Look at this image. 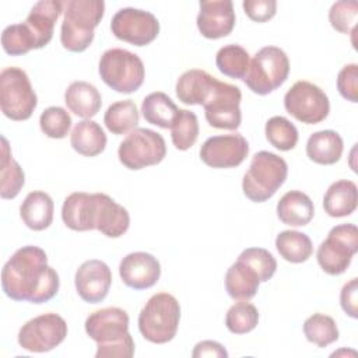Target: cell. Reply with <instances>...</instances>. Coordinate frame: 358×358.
<instances>
[{
    "label": "cell",
    "mask_w": 358,
    "mask_h": 358,
    "mask_svg": "<svg viewBox=\"0 0 358 358\" xmlns=\"http://www.w3.org/2000/svg\"><path fill=\"white\" fill-rule=\"evenodd\" d=\"M57 271L48 264L43 249L27 245L14 252L1 270V288L13 301L43 303L59 291Z\"/></svg>",
    "instance_id": "1"
},
{
    "label": "cell",
    "mask_w": 358,
    "mask_h": 358,
    "mask_svg": "<svg viewBox=\"0 0 358 358\" xmlns=\"http://www.w3.org/2000/svg\"><path fill=\"white\" fill-rule=\"evenodd\" d=\"M85 333L96 343V358H131L134 341L129 333V315L109 306L92 312L84 323Z\"/></svg>",
    "instance_id": "2"
},
{
    "label": "cell",
    "mask_w": 358,
    "mask_h": 358,
    "mask_svg": "<svg viewBox=\"0 0 358 358\" xmlns=\"http://www.w3.org/2000/svg\"><path fill=\"white\" fill-rule=\"evenodd\" d=\"M60 42L70 52H84L94 41V29L105 14L102 0H69L64 3Z\"/></svg>",
    "instance_id": "3"
},
{
    "label": "cell",
    "mask_w": 358,
    "mask_h": 358,
    "mask_svg": "<svg viewBox=\"0 0 358 358\" xmlns=\"http://www.w3.org/2000/svg\"><path fill=\"white\" fill-rule=\"evenodd\" d=\"M288 165L284 158L270 151H259L242 179L243 194L255 203H263L284 185Z\"/></svg>",
    "instance_id": "4"
},
{
    "label": "cell",
    "mask_w": 358,
    "mask_h": 358,
    "mask_svg": "<svg viewBox=\"0 0 358 358\" xmlns=\"http://www.w3.org/2000/svg\"><path fill=\"white\" fill-rule=\"evenodd\" d=\"M180 320V305L168 292L154 294L138 315V330L141 336L154 344L171 341L178 331Z\"/></svg>",
    "instance_id": "5"
},
{
    "label": "cell",
    "mask_w": 358,
    "mask_h": 358,
    "mask_svg": "<svg viewBox=\"0 0 358 358\" xmlns=\"http://www.w3.org/2000/svg\"><path fill=\"white\" fill-rule=\"evenodd\" d=\"M98 71L102 81L120 94L137 91L145 77L143 60L136 53L120 48L108 49L102 53Z\"/></svg>",
    "instance_id": "6"
},
{
    "label": "cell",
    "mask_w": 358,
    "mask_h": 358,
    "mask_svg": "<svg viewBox=\"0 0 358 358\" xmlns=\"http://www.w3.org/2000/svg\"><path fill=\"white\" fill-rule=\"evenodd\" d=\"M289 74L287 53L277 46H264L253 56L243 78L248 88L257 95H267L281 87Z\"/></svg>",
    "instance_id": "7"
},
{
    "label": "cell",
    "mask_w": 358,
    "mask_h": 358,
    "mask_svg": "<svg viewBox=\"0 0 358 358\" xmlns=\"http://www.w3.org/2000/svg\"><path fill=\"white\" fill-rule=\"evenodd\" d=\"M38 103L28 74L15 66L0 73V108L6 117L21 122L32 116Z\"/></svg>",
    "instance_id": "8"
},
{
    "label": "cell",
    "mask_w": 358,
    "mask_h": 358,
    "mask_svg": "<svg viewBox=\"0 0 358 358\" xmlns=\"http://www.w3.org/2000/svg\"><path fill=\"white\" fill-rule=\"evenodd\" d=\"M358 250V229L354 224L333 227L319 245L316 259L322 270L330 275L343 274Z\"/></svg>",
    "instance_id": "9"
},
{
    "label": "cell",
    "mask_w": 358,
    "mask_h": 358,
    "mask_svg": "<svg viewBox=\"0 0 358 358\" xmlns=\"http://www.w3.org/2000/svg\"><path fill=\"white\" fill-rule=\"evenodd\" d=\"M166 155L164 137L145 127H137L130 131L119 144L117 157L123 166L138 171L145 166L159 164Z\"/></svg>",
    "instance_id": "10"
},
{
    "label": "cell",
    "mask_w": 358,
    "mask_h": 358,
    "mask_svg": "<svg viewBox=\"0 0 358 358\" xmlns=\"http://www.w3.org/2000/svg\"><path fill=\"white\" fill-rule=\"evenodd\" d=\"M285 110L296 120L316 124L324 120L330 112V102L320 87L299 80L284 95Z\"/></svg>",
    "instance_id": "11"
},
{
    "label": "cell",
    "mask_w": 358,
    "mask_h": 358,
    "mask_svg": "<svg viewBox=\"0 0 358 358\" xmlns=\"http://www.w3.org/2000/svg\"><path fill=\"white\" fill-rule=\"evenodd\" d=\"M67 336V323L57 313H43L28 320L18 331V344L29 352H48Z\"/></svg>",
    "instance_id": "12"
},
{
    "label": "cell",
    "mask_w": 358,
    "mask_h": 358,
    "mask_svg": "<svg viewBox=\"0 0 358 358\" xmlns=\"http://www.w3.org/2000/svg\"><path fill=\"white\" fill-rule=\"evenodd\" d=\"M110 31L120 41L134 46H145L158 36L159 22L150 11L124 7L112 17Z\"/></svg>",
    "instance_id": "13"
},
{
    "label": "cell",
    "mask_w": 358,
    "mask_h": 358,
    "mask_svg": "<svg viewBox=\"0 0 358 358\" xmlns=\"http://www.w3.org/2000/svg\"><path fill=\"white\" fill-rule=\"evenodd\" d=\"M241 99L239 87L217 80L211 95L203 105L208 124L215 129L236 130L242 120Z\"/></svg>",
    "instance_id": "14"
},
{
    "label": "cell",
    "mask_w": 358,
    "mask_h": 358,
    "mask_svg": "<svg viewBox=\"0 0 358 358\" xmlns=\"http://www.w3.org/2000/svg\"><path fill=\"white\" fill-rule=\"evenodd\" d=\"M249 154V144L239 133L208 137L200 147L201 161L211 168L239 166Z\"/></svg>",
    "instance_id": "15"
},
{
    "label": "cell",
    "mask_w": 358,
    "mask_h": 358,
    "mask_svg": "<svg viewBox=\"0 0 358 358\" xmlns=\"http://www.w3.org/2000/svg\"><path fill=\"white\" fill-rule=\"evenodd\" d=\"M74 284L80 298L88 303L102 302L112 285L109 266L98 259L84 262L76 271Z\"/></svg>",
    "instance_id": "16"
},
{
    "label": "cell",
    "mask_w": 358,
    "mask_h": 358,
    "mask_svg": "<svg viewBox=\"0 0 358 358\" xmlns=\"http://www.w3.org/2000/svg\"><path fill=\"white\" fill-rule=\"evenodd\" d=\"M122 281L136 291L151 288L161 275V264L155 256L147 252H133L126 255L119 264Z\"/></svg>",
    "instance_id": "17"
},
{
    "label": "cell",
    "mask_w": 358,
    "mask_h": 358,
    "mask_svg": "<svg viewBox=\"0 0 358 358\" xmlns=\"http://www.w3.org/2000/svg\"><path fill=\"white\" fill-rule=\"evenodd\" d=\"M197 28L207 39H220L229 35L235 27V11L231 0L200 1Z\"/></svg>",
    "instance_id": "18"
},
{
    "label": "cell",
    "mask_w": 358,
    "mask_h": 358,
    "mask_svg": "<svg viewBox=\"0 0 358 358\" xmlns=\"http://www.w3.org/2000/svg\"><path fill=\"white\" fill-rule=\"evenodd\" d=\"M95 213L94 227L108 238H119L130 227L129 211L105 193H94Z\"/></svg>",
    "instance_id": "19"
},
{
    "label": "cell",
    "mask_w": 358,
    "mask_h": 358,
    "mask_svg": "<svg viewBox=\"0 0 358 358\" xmlns=\"http://www.w3.org/2000/svg\"><path fill=\"white\" fill-rule=\"evenodd\" d=\"M64 10V3L59 0H41L34 4L24 24L35 38L36 49L46 46L53 36V28Z\"/></svg>",
    "instance_id": "20"
},
{
    "label": "cell",
    "mask_w": 358,
    "mask_h": 358,
    "mask_svg": "<svg viewBox=\"0 0 358 358\" xmlns=\"http://www.w3.org/2000/svg\"><path fill=\"white\" fill-rule=\"evenodd\" d=\"M94 213H95L94 193L74 192L64 199L62 206V220L64 225L78 232L95 229Z\"/></svg>",
    "instance_id": "21"
},
{
    "label": "cell",
    "mask_w": 358,
    "mask_h": 358,
    "mask_svg": "<svg viewBox=\"0 0 358 358\" xmlns=\"http://www.w3.org/2000/svg\"><path fill=\"white\" fill-rule=\"evenodd\" d=\"M217 78L200 69L185 71L176 81V96L186 105H204L215 87Z\"/></svg>",
    "instance_id": "22"
},
{
    "label": "cell",
    "mask_w": 358,
    "mask_h": 358,
    "mask_svg": "<svg viewBox=\"0 0 358 358\" xmlns=\"http://www.w3.org/2000/svg\"><path fill=\"white\" fill-rule=\"evenodd\" d=\"M55 204L52 197L41 190H34L27 194L20 207L22 222L32 231H43L53 221Z\"/></svg>",
    "instance_id": "23"
},
{
    "label": "cell",
    "mask_w": 358,
    "mask_h": 358,
    "mask_svg": "<svg viewBox=\"0 0 358 358\" xmlns=\"http://www.w3.org/2000/svg\"><path fill=\"white\" fill-rule=\"evenodd\" d=\"M313 201L308 194L299 190L287 192L277 203V217L285 225H308L313 218Z\"/></svg>",
    "instance_id": "24"
},
{
    "label": "cell",
    "mask_w": 358,
    "mask_h": 358,
    "mask_svg": "<svg viewBox=\"0 0 358 358\" xmlns=\"http://www.w3.org/2000/svg\"><path fill=\"white\" fill-rule=\"evenodd\" d=\"M344 143L334 130H320L312 133L306 141V155L319 165H333L343 155Z\"/></svg>",
    "instance_id": "25"
},
{
    "label": "cell",
    "mask_w": 358,
    "mask_h": 358,
    "mask_svg": "<svg viewBox=\"0 0 358 358\" xmlns=\"http://www.w3.org/2000/svg\"><path fill=\"white\" fill-rule=\"evenodd\" d=\"M358 204V189L352 180L341 179L329 186L323 197V208L327 215L340 218L352 214Z\"/></svg>",
    "instance_id": "26"
},
{
    "label": "cell",
    "mask_w": 358,
    "mask_h": 358,
    "mask_svg": "<svg viewBox=\"0 0 358 358\" xmlns=\"http://www.w3.org/2000/svg\"><path fill=\"white\" fill-rule=\"evenodd\" d=\"M64 102L74 115L91 119L99 112L102 98L95 85L87 81H73L64 92Z\"/></svg>",
    "instance_id": "27"
},
{
    "label": "cell",
    "mask_w": 358,
    "mask_h": 358,
    "mask_svg": "<svg viewBox=\"0 0 358 358\" xmlns=\"http://www.w3.org/2000/svg\"><path fill=\"white\" fill-rule=\"evenodd\" d=\"M106 134L103 129L91 119H84L73 127L70 144L78 154L84 157H95L106 147Z\"/></svg>",
    "instance_id": "28"
},
{
    "label": "cell",
    "mask_w": 358,
    "mask_h": 358,
    "mask_svg": "<svg viewBox=\"0 0 358 358\" xmlns=\"http://www.w3.org/2000/svg\"><path fill=\"white\" fill-rule=\"evenodd\" d=\"M260 280L246 263L236 260L225 273V289L232 299L249 301L259 289Z\"/></svg>",
    "instance_id": "29"
},
{
    "label": "cell",
    "mask_w": 358,
    "mask_h": 358,
    "mask_svg": "<svg viewBox=\"0 0 358 358\" xmlns=\"http://www.w3.org/2000/svg\"><path fill=\"white\" fill-rule=\"evenodd\" d=\"M141 113L145 122L162 129H171L178 117L179 108L165 92L157 91L143 99Z\"/></svg>",
    "instance_id": "30"
},
{
    "label": "cell",
    "mask_w": 358,
    "mask_h": 358,
    "mask_svg": "<svg viewBox=\"0 0 358 358\" xmlns=\"http://www.w3.org/2000/svg\"><path fill=\"white\" fill-rule=\"evenodd\" d=\"M1 168H0V196L4 200L14 199L25 183V175L20 164L13 158L8 141L1 137Z\"/></svg>",
    "instance_id": "31"
},
{
    "label": "cell",
    "mask_w": 358,
    "mask_h": 358,
    "mask_svg": "<svg viewBox=\"0 0 358 358\" xmlns=\"http://www.w3.org/2000/svg\"><path fill=\"white\" fill-rule=\"evenodd\" d=\"M275 248L280 256L289 263H303L313 253L310 238L299 231H282L275 238Z\"/></svg>",
    "instance_id": "32"
},
{
    "label": "cell",
    "mask_w": 358,
    "mask_h": 358,
    "mask_svg": "<svg viewBox=\"0 0 358 358\" xmlns=\"http://www.w3.org/2000/svg\"><path fill=\"white\" fill-rule=\"evenodd\" d=\"M138 119L140 116L134 101L123 99L112 103L106 109L103 123L112 134L120 136L137 129Z\"/></svg>",
    "instance_id": "33"
},
{
    "label": "cell",
    "mask_w": 358,
    "mask_h": 358,
    "mask_svg": "<svg viewBox=\"0 0 358 358\" xmlns=\"http://www.w3.org/2000/svg\"><path fill=\"white\" fill-rule=\"evenodd\" d=\"M215 64L220 73H222L224 76L236 80H243L248 73L250 59L245 48L236 43H229L222 46L217 52Z\"/></svg>",
    "instance_id": "34"
},
{
    "label": "cell",
    "mask_w": 358,
    "mask_h": 358,
    "mask_svg": "<svg viewBox=\"0 0 358 358\" xmlns=\"http://www.w3.org/2000/svg\"><path fill=\"white\" fill-rule=\"evenodd\" d=\"M303 334L308 341L320 348L338 340V327L331 316L323 313H313L303 323Z\"/></svg>",
    "instance_id": "35"
},
{
    "label": "cell",
    "mask_w": 358,
    "mask_h": 358,
    "mask_svg": "<svg viewBox=\"0 0 358 358\" xmlns=\"http://www.w3.org/2000/svg\"><path fill=\"white\" fill-rule=\"evenodd\" d=\"M267 141L280 151H289L298 143V130L284 116H273L266 122L264 127Z\"/></svg>",
    "instance_id": "36"
},
{
    "label": "cell",
    "mask_w": 358,
    "mask_h": 358,
    "mask_svg": "<svg viewBox=\"0 0 358 358\" xmlns=\"http://www.w3.org/2000/svg\"><path fill=\"white\" fill-rule=\"evenodd\" d=\"M199 120L196 113L187 109H179L178 117L171 127V138L175 148L180 151L189 150L194 145L199 137Z\"/></svg>",
    "instance_id": "37"
},
{
    "label": "cell",
    "mask_w": 358,
    "mask_h": 358,
    "mask_svg": "<svg viewBox=\"0 0 358 358\" xmlns=\"http://www.w3.org/2000/svg\"><path fill=\"white\" fill-rule=\"evenodd\" d=\"M257 323V308L248 301H239L234 303L225 315V326L234 334H246L252 331Z\"/></svg>",
    "instance_id": "38"
},
{
    "label": "cell",
    "mask_w": 358,
    "mask_h": 358,
    "mask_svg": "<svg viewBox=\"0 0 358 358\" xmlns=\"http://www.w3.org/2000/svg\"><path fill=\"white\" fill-rule=\"evenodd\" d=\"M1 46L7 55L21 56L36 49V42L29 28L22 24H13L1 32Z\"/></svg>",
    "instance_id": "39"
},
{
    "label": "cell",
    "mask_w": 358,
    "mask_h": 358,
    "mask_svg": "<svg viewBox=\"0 0 358 358\" xmlns=\"http://www.w3.org/2000/svg\"><path fill=\"white\" fill-rule=\"evenodd\" d=\"M71 116L62 106H49L39 116V126L50 138H64L71 127Z\"/></svg>",
    "instance_id": "40"
},
{
    "label": "cell",
    "mask_w": 358,
    "mask_h": 358,
    "mask_svg": "<svg viewBox=\"0 0 358 358\" xmlns=\"http://www.w3.org/2000/svg\"><path fill=\"white\" fill-rule=\"evenodd\" d=\"M238 260L252 267L256 271L260 282L268 281L277 270L275 257L263 248H248L238 256Z\"/></svg>",
    "instance_id": "41"
},
{
    "label": "cell",
    "mask_w": 358,
    "mask_h": 358,
    "mask_svg": "<svg viewBox=\"0 0 358 358\" xmlns=\"http://www.w3.org/2000/svg\"><path fill=\"white\" fill-rule=\"evenodd\" d=\"M358 18V3L357 1H336L329 11V21L331 27L340 34H354Z\"/></svg>",
    "instance_id": "42"
},
{
    "label": "cell",
    "mask_w": 358,
    "mask_h": 358,
    "mask_svg": "<svg viewBox=\"0 0 358 358\" xmlns=\"http://www.w3.org/2000/svg\"><path fill=\"white\" fill-rule=\"evenodd\" d=\"M337 90L344 99L358 102V64H345L338 71Z\"/></svg>",
    "instance_id": "43"
},
{
    "label": "cell",
    "mask_w": 358,
    "mask_h": 358,
    "mask_svg": "<svg viewBox=\"0 0 358 358\" xmlns=\"http://www.w3.org/2000/svg\"><path fill=\"white\" fill-rule=\"evenodd\" d=\"M242 7L246 15L256 22H266L275 15L277 1L275 0H245Z\"/></svg>",
    "instance_id": "44"
},
{
    "label": "cell",
    "mask_w": 358,
    "mask_h": 358,
    "mask_svg": "<svg viewBox=\"0 0 358 358\" xmlns=\"http://www.w3.org/2000/svg\"><path fill=\"white\" fill-rule=\"evenodd\" d=\"M340 305L345 315L352 319L358 317V280L351 278L344 284L340 292Z\"/></svg>",
    "instance_id": "45"
},
{
    "label": "cell",
    "mask_w": 358,
    "mask_h": 358,
    "mask_svg": "<svg viewBox=\"0 0 358 358\" xmlns=\"http://www.w3.org/2000/svg\"><path fill=\"white\" fill-rule=\"evenodd\" d=\"M192 357L193 358H201V357L227 358L228 352L220 343L213 341V340H204V341H200L194 345Z\"/></svg>",
    "instance_id": "46"
}]
</instances>
